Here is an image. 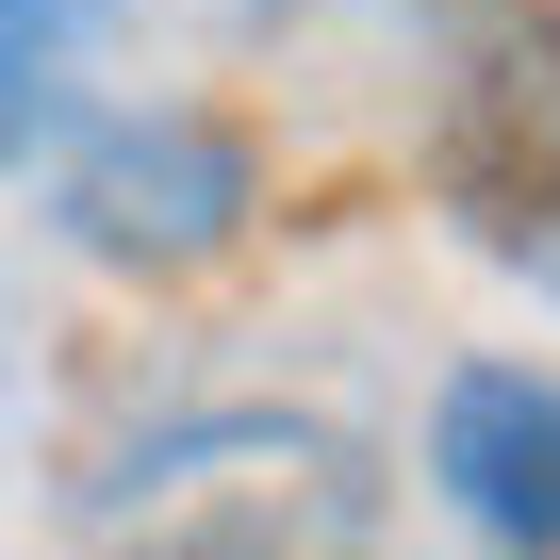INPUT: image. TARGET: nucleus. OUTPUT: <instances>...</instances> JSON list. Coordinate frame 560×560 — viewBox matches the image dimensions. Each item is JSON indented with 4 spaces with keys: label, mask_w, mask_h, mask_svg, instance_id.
<instances>
[{
    "label": "nucleus",
    "mask_w": 560,
    "mask_h": 560,
    "mask_svg": "<svg viewBox=\"0 0 560 560\" xmlns=\"http://www.w3.org/2000/svg\"><path fill=\"white\" fill-rule=\"evenodd\" d=\"M100 560H380V462L314 412H182L83 494Z\"/></svg>",
    "instance_id": "f257e3e1"
},
{
    "label": "nucleus",
    "mask_w": 560,
    "mask_h": 560,
    "mask_svg": "<svg viewBox=\"0 0 560 560\" xmlns=\"http://www.w3.org/2000/svg\"><path fill=\"white\" fill-rule=\"evenodd\" d=\"M83 34V0H0V83H18V67H50Z\"/></svg>",
    "instance_id": "20e7f679"
},
{
    "label": "nucleus",
    "mask_w": 560,
    "mask_h": 560,
    "mask_svg": "<svg viewBox=\"0 0 560 560\" xmlns=\"http://www.w3.org/2000/svg\"><path fill=\"white\" fill-rule=\"evenodd\" d=\"M67 231L100 264H198L247 231V149L198 132V116H116L67 149Z\"/></svg>",
    "instance_id": "f03ea898"
},
{
    "label": "nucleus",
    "mask_w": 560,
    "mask_h": 560,
    "mask_svg": "<svg viewBox=\"0 0 560 560\" xmlns=\"http://www.w3.org/2000/svg\"><path fill=\"white\" fill-rule=\"evenodd\" d=\"M429 478L511 560H560V380L544 363H462L445 412H429Z\"/></svg>",
    "instance_id": "7ed1b4c3"
}]
</instances>
